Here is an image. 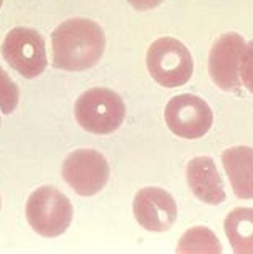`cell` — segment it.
<instances>
[{"label": "cell", "mask_w": 253, "mask_h": 254, "mask_svg": "<svg viewBox=\"0 0 253 254\" xmlns=\"http://www.w3.org/2000/svg\"><path fill=\"white\" fill-rule=\"evenodd\" d=\"M106 48L104 31L88 18L63 21L52 34L53 67L81 72L96 66Z\"/></svg>", "instance_id": "obj_1"}, {"label": "cell", "mask_w": 253, "mask_h": 254, "mask_svg": "<svg viewBox=\"0 0 253 254\" xmlns=\"http://www.w3.org/2000/svg\"><path fill=\"white\" fill-rule=\"evenodd\" d=\"M77 123L93 134H111L125 120V103L109 88H91L77 98L74 106Z\"/></svg>", "instance_id": "obj_2"}, {"label": "cell", "mask_w": 253, "mask_h": 254, "mask_svg": "<svg viewBox=\"0 0 253 254\" xmlns=\"http://www.w3.org/2000/svg\"><path fill=\"white\" fill-rule=\"evenodd\" d=\"M149 75L165 88L183 86L194 74V60L183 42L173 37L154 40L146 53Z\"/></svg>", "instance_id": "obj_3"}, {"label": "cell", "mask_w": 253, "mask_h": 254, "mask_svg": "<svg viewBox=\"0 0 253 254\" xmlns=\"http://www.w3.org/2000/svg\"><path fill=\"white\" fill-rule=\"evenodd\" d=\"M74 209L71 200L52 186H42L29 195L26 219L32 230L45 238L63 235L72 222Z\"/></svg>", "instance_id": "obj_4"}, {"label": "cell", "mask_w": 253, "mask_h": 254, "mask_svg": "<svg viewBox=\"0 0 253 254\" xmlns=\"http://www.w3.org/2000/svg\"><path fill=\"white\" fill-rule=\"evenodd\" d=\"M0 52L8 66L26 78L39 77L47 69L45 40L35 29L23 26L11 29L6 32Z\"/></svg>", "instance_id": "obj_5"}, {"label": "cell", "mask_w": 253, "mask_h": 254, "mask_svg": "<svg viewBox=\"0 0 253 254\" xmlns=\"http://www.w3.org/2000/svg\"><path fill=\"white\" fill-rule=\"evenodd\" d=\"M165 123L170 131L183 139L204 137L213 125V112L207 101L196 94H178L165 106Z\"/></svg>", "instance_id": "obj_6"}, {"label": "cell", "mask_w": 253, "mask_h": 254, "mask_svg": "<svg viewBox=\"0 0 253 254\" xmlns=\"http://www.w3.org/2000/svg\"><path fill=\"white\" fill-rule=\"evenodd\" d=\"M63 179L81 197H93L103 190L109 179V165L95 149H77L66 157L61 168Z\"/></svg>", "instance_id": "obj_7"}, {"label": "cell", "mask_w": 253, "mask_h": 254, "mask_svg": "<svg viewBox=\"0 0 253 254\" xmlns=\"http://www.w3.org/2000/svg\"><path fill=\"white\" fill-rule=\"evenodd\" d=\"M245 43V39L237 32L221 34L213 42L208 53V75L220 90L239 93L242 86L239 64Z\"/></svg>", "instance_id": "obj_8"}, {"label": "cell", "mask_w": 253, "mask_h": 254, "mask_svg": "<svg viewBox=\"0 0 253 254\" xmlns=\"http://www.w3.org/2000/svg\"><path fill=\"white\" fill-rule=\"evenodd\" d=\"M133 214L140 226L154 234L171 229L178 217L173 195L162 187H143L133 198Z\"/></svg>", "instance_id": "obj_9"}, {"label": "cell", "mask_w": 253, "mask_h": 254, "mask_svg": "<svg viewBox=\"0 0 253 254\" xmlns=\"http://www.w3.org/2000/svg\"><path fill=\"white\" fill-rule=\"evenodd\" d=\"M186 181L197 200L220 205L226 200L223 178L212 157H194L186 166Z\"/></svg>", "instance_id": "obj_10"}, {"label": "cell", "mask_w": 253, "mask_h": 254, "mask_svg": "<svg viewBox=\"0 0 253 254\" xmlns=\"http://www.w3.org/2000/svg\"><path fill=\"white\" fill-rule=\"evenodd\" d=\"M221 163L236 197L253 200V147H229L221 154Z\"/></svg>", "instance_id": "obj_11"}, {"label": "cell", "mask_w": 253, "mask_h": 254, "mask_svg": "<svg viewBox=\"0 0 253 254\" xmlns=\"http://www.w3.org/2000/svg\"><path fill=\"white\" fill-rule=\"evenodd\" d=\"M225 234L237 254H253V208H236L225 219Z\"/></svg>", "instance_id": "obj_12"}, {"label": "cell", "mask_w": 253, "mask_h": 254, "mask_svg": "<svg viewBox=\"0 0 253 254\" xmlns=\"http://www.w3.org/2000/svg\"><path fill=\"white\" fill-rule=\"evenodd\" d=\"M178 253H221L223 246L210 229L207 227H192L186 230V234L179 238Z\"/></svg>", "instance_id": "obj_13"}, {"label": "cell", "mask_w": 253, "mask_h": 254, "mask_svg": "<svg viewBox=\"0 0 253 254\" xmlns=\"http://www.w3.org/2000/svg\"><path fill=\"white\" fill-rule=\"evenodd\" d=\"M19 103V88L0 66V111L11 114Z\"/></svg>", "instance_id": "obj_14"}, {"label": "cell", "mask_w": 253, "mask_h": 254, "mask_svg": "<svg viewBox=\"0 0 253 254\" xmlns=\"http://www.w3.org/2000/svg\"><path fill=\"white\" fill-rule=\"evenodd\" d=\"M239 77L242 85L253 94V42H247L242 50Z\"/></svg>", "instance_id": "obj_15"}, {"label": "cell", "mask_w": 253, "mask_h": 254, "mask_svg": "<svg viewBox=\"0 0 253 254\" xmlns=\"http://www.w3.org/2000/svg\"><path fill=\"white\" fill-rule=\"evenodd\" d=\"M127 2L138 11H148L161 5L164 0H127Z\"/></svg>", "instance_id": "obj_16"}, {"label": "cell", "mask_w": 253, "mask_h": 254, "mask_svg": "<svg viewBox=\"0 0 253 254\" xmlns=\"http://www.w3.org/2000/svg\"><path fill=\"white\" fill-rule=\"evenodd\" d=\"M2 3H3V0H0V6H2Z\"/></svg>", "instance_id": "obj_17"}, {"label": "cell", "mask_w": 253, "mask_h": 254, "mask_svg": "<svg viewBox=\"0 0 253 254\" xmlns=\"http://www.w3.org/2000/svg\"><path fill=\"white\" fill-rule=\"evenodd\" d=\"M0 206H2V198H0Z\"/></svg>", "instance_id": "obj_18"}, {"label": "cell", "mask_w": 253, "mask_h": 254, "mask_svg": "<svg viewBox=\"0 0 253 254\" xmlns=\"http://www.w3.org/2000/svg\"><path fill=\"white\" fill-rule=\"evenodd\" d=\"M0 123H2V120H0Z\"/></svg>", "instance_id": "obj_19"}]
</instances>
